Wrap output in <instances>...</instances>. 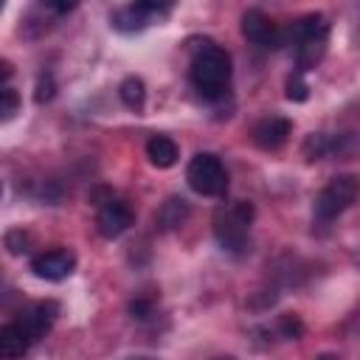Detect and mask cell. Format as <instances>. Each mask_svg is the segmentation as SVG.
Segmentation results:
<instances>
[{
    "mask_svg": "<svg viewBox=\"0 0 360 360\" xmlns=\"http://www.w3.org/2000/svg\"><path fill=\"white\" fill-rule=\"evenodd\" d=\"M231 82V56L225 48L214 42H202V48L191 59V84L202 98H222Z\"/></svg>",
    "mask_w": 360,
    "mask_h": 360,
    "instance_id": "6da1fadb",
    "label": "cell"
},
{
    "mask_svg": "<svg viewBox=\"0 0 360 360\" xmlns=\"http://www.w3.org/2000/svg\"><path fill=\"white\" fill-rule=\"evenodd\" d=\"M253 222V205L239 200V202H231V205H222L217 214H214V236L217 242L231 250V253H245L250 250V239H248V228Z\"/></svg>",
    "mask_w": 360,
    "mask_h": 360,
    "instance_id": "7a4b0ae2",
    "label": "cell"
},
{
    "mask_svg": "<svg viewBox=\"0 0 360 360\" xmlns=\"http://www.w3.org/2000/svg\"><path fill=\"white\" fill-rule=\"evenodd\" d=\"M186 180L202 197H222L225 188H228V172H225L222 160L217 155H211V152H197L188 160Z\"/></svg>",
    "mask_w": 360,
    "mask_h": 360,
    "instance_id": "3957f363",
    "label": "cell"
},
{
    "mask_svg": "<svg viewBox=\"0 0 360 360\" xmlns=\"http://www.w3.org/2000/svg\"><path fill=\"white\" fill-rule=\"evenodd\" d=\"M354 200H357V177L354 174H338L315 197V217L318 219H335Z\"/></svg>",
    "mask_w": 360,
    "mask_h": 360,
    "instance_id": "277c9868",
    "label": "cell"
},
{
    "mask_svg": "<svg viewBox=\"0 0 360 360\" xmlns=\"http://www.w3.org/2000/svg\"><path fill=\"white\" fill-rule=\"evenodd\" d=\"M163 14H169V6H160V3H129V6L115 8L110 14V22L121 34H135V31H143L149 22L160 20Z\"/></svg>",
    "mask_w": 360,
    "mask_h": 360,
    "instance_id": "5b68a950",
    "label": "cell"
},
{
    "mask_svg": "<svg viewBox=\"0 0 360 360\" xmlns=\"http://www.w3.org/2000/svg\"><path fill=\"white\" fill-rule=\"evenodd\" d=\"M73 270H76V256L65 248H53L31 259V273L42 281H65Z\"/></svg>",
    "mask_w": 360,
    "mask_h": 360,
    "instance_id": "8992f818",
    "label": "cell"
},
{
    "mask_svg": "<svg viewBox=\"0 0 360 360\" xmlns=\"http://www.w3.org/2000/svg\"><path fill=\"white\" fill-rule=\"evenodd\" d=\"M132 219H135V214H132V208L124 202V200H104L101 205H98V214H96V225H98V233L104 236V239H115V236H121L129 225H132Z\"/></svg>",
    "mask_w": 360,
    "mask_h": 360,
    "instance_id": "52a82bcc",
    "label": "cell"
},
{
    "mask_svg": "<svg viewBox=\"0 0 360 360\" xmlns=\"http://www.w3.org/2000/svg\"><path fill=\"white\" fill-rule=\"evenodd\" d=\"M56 315H59V304H56V301H39V304L28 307V309L17 318V326H20V332L25 335V340L34 343V340L45 338V332L53 326Z\"/></svg>",
    "mask_w": 360,
    "mask_h": 360,
    "instance_id": "ba28073f",
    "label": "cell"
},
{
    "mask_svg": "<svg viewBox=\"0 0 360 360\" xmlns=\"http://www.w3.org/2000/svg\"><path fill=\"white\" fill-rule=\"evenodd\" d=\"M242 34H245L253 45H259V48H278V45H281V31H278L276 22H273L264 11H259V8H248V11L242 14Z\"/></svg>",
    "mask_w": 360,
    "mask_h": 360,
    "instance_id": "9c48e42d",
    "label": "cell"
},
{
    "mask_svg": "<svg viewBox=\"0 0 360 360\" xmlns=\"http://www.w3.org/2000/svg\"><path fill=\"white\" fill-rule=\"evenodd\" d=\"M290 132H292V124H290L287 118H281V115H267V118H262V121L253 127V141H256V146H262V149H278V146L287 143Z\"/></svg>",
    "mask_w": 360,
    "mask_h": 360,
    "instance_id": "30bf717a",
    "label": "cell"
},
{
    "mask_svg": "<svg viewBox=\"0 0 360 360\" xmlns=\"http://www.w3.org/2000/svg\"><path fill=\"white\" fill-rule=\"evenodd\" d=\"M146 158H149V163L158 166V169H172V166L177 163V158H180V149H177V143H174L172 138H166V135H152V138L146 141Z\"/></svg>",
    "mask_w": 360,
    "mask_h": 360,
    "instance_id": "8fae6325",
    "label": "cell"
},
{
    "mask_svg": "<svg viewBox=\"0 0 360 360\" xmlns=\"http://www.w3.org/2000/svg\"><path fill=\"white\" fill-rule=\"evenodd\" d=\"M188 214H191V208L183 197H169L158 211V222H160L163 231H174L188 219Z\"/></svg>",
    "mask_w": 360,
    "mask_h": 360,
    "instance_id": "7c38bea8",
    "label": "cell"
},
{
    "mask_svg": "<svg viewBox=\"0 0 360 360\" xmlns=\"http://www.w3.org/2000/svg\"><path fill=\"white\" fill-rule=\"evenodd\" d=\"M28 349V340L25 335L20 332L17 323H8V326H0V360H14V357H22Z\"/></svg>",
    "mask_w": 360,
    "mask_h": 360,
    "instance_id": "4fadbf2b",
    "label": "cell"
},
{
    "mask_svg": "<svg viewBox=\"0 0 360 360\" xmlns=\"http://www.w3.org/2000/svg\"><path fill=\"white\" fill-rule=\"evenodd\" d=\"M295 37L298 42H307V39H323L326 42V34H329V22L323 14H307L304 20L295 22Z\"/></svg>",
    "mask_w": 360,
    "mask_h": 360,
    "instance_id": "5bb4252c",
    "label": "cell"
},
{
    "mask_svg": "<svg viewBox=\"0 0 360 360\" xmlns=\"http://www.w3.org/2000/svg\"><path fill=\"white\" fill-rule=\"evenodd\" d=\"M118 96H121V101H124L129 110H141L143 101H146V84H143V79L127 76V79L121 82V87H118Z\"/></svg>",
    "mask_w": 360,
    "mask_h": 360,
    "instance_id": "9a60e30c",
    "label": "cell"
},
{
    "mask_svg": "<svg viewBox=\"0 0 360 360\" xmlns=\"http://www.w3.org/2000/svg\"><path fill=\"white\" fill-rule=\"evenodd\" d=\"M20 112V93L11 87L0 90V121H11Z\"/></svg>",
    "mask_w": 360,
    "mask_h": 360,
    "instance_id": "2e32d148",
    "label": "cell"
},
{
    "mask_svg": "<svg viewBox=\"0 0 360 360\" xmlns=\"http://www.w3.org/2000/svg\"><path fill=\"white\" fill-rule=\"evenodd\" d=\"M6 248H8V253H14V256L28 253V250H31V233L22 231V228L8 231V233H6Z\"/></svg>",
    "mask_w": 360,
    "mask_h": 360,
    "instance_id": "e0dca14e",
    "label": "cell"
},
{
    "mask_svg": "<svg viewBox=\"0 0 360 360\" xmlns=\"http://www.w3.org/2000/svg\"><path fill=\"white\" fill-rule=\"evenodd\" d=\"M278 332L287 338V340H298L304 335V323L298 315H281L278 318Z\"/></svg>",
    "mask_w": 360,
    "mask_h": 360,
    "instance_id": "ac0fdd59",
    "label": "cell"
},
{
    "mask_svg": "<svg viewBox=\"0 0 360 360\" xmlns=\"http://www.w3.org/2000/svg\"><path fill=\"white\" fill-rule=\"evenodd\" d=\"M53 96H56V84H53V76H51V73H39V79H37V93H34L37 104H48Z\"/></svg>",
    "mask_w": 360,
    "mask_h": 360,
    "instance_id": "d6986e66",
    "label": "cell"
},
{
    "mask_svg": "<svg viewBox=\"0 0 360 360\" xmlns=\"http://www.w3.org/2000/svg\"><path fill=\"white\" fill-rule=\"evenodd\" d=\"M307 96H309V87H307L304 76L301 73H292L287 79V98L290 101H307Z\"/></svg>",
    "mask_w": 360,
    "mask_h": 360,
    "instance_id": "ffe728a7",
    "label": "cell"
},
{
    "mask_svg": "<svg viewBox=\"0 0 360 360\" xmlns=\"http://www.w3.org/2000/svg\"><path fill=\"white\" fill-rule=\"evenodd\" d=\"M149 312H152V301H146V298H135L132 304H129V315L132 318H149Z\"/></svg>",
    "mask_w": 360,
    "mask_h": 360,
    "instance_id": "44dd1931",
    "label": "cell"
},
{
    "mask_svg": "<svg viewBox=\"0 0 360 360\" xmlns=\"http://www.w3.org/2000/svg\"><path fill=\"white\" fill-rule=\"evenodd\" d=\"M14 76V68H11V62L8 59H0V90L6 87V82Z\"/></svg>",
    "mask_w": 360,
    "mask_h": 360,
    "instance_id": "7402d4cb",
    "label": "cell"
},
{
    "mask_svg": "<svg viewBox=\"0 0 360 360\" xmlns=\"http://www.w3.org/2000/svg\"><path fill=\"white\" fill-rule=\"evenodd\" d=\"M318 360H338V357H335V354H321Z\"/></svg>",
    "mask_w": 360,
    "mask_h": 360,
    "instance_id": "603a6c76",
    "label": "cell"
},
{
    "mask_svg": "<svg viewBox=\"0 0 360 360\" xmlns=\"http://www.w3.org/2000/svg\"><path fill=\"white\" fill-rule=\"evenodd\" d=\"M132 360H149V357H132Z\"/></svg>",
    "mask_w": 360,
    "mask_h": 360,
    "instance_id": "cb8c5ba5",
    "label": "cell"
},
{
    "mask_svg": "<svg viewBox=\"0 0 360 360\" xmlns=\"http://www.w3.org/2000/svg\"><path fill=\"white\" fill-rule=\"evenodd\" d=\"M217 360H233V357H217Z\"/></svg>",
    "mask_w": 360,
    "mask_h": 360,
    "instance_id": "d4e9b609",
    "label": "cell"
},
{
    "mask_svg": "<svg viewBox=\"0 0 360 360\" xmlns=\"http://www.w3.org/2000/svg\"><path fill=\"white\" fill-rule=\"evenodd\" d=\"M0 11H3V3H0Z\"/></svg>",
    "mask_w": 360,
    "mask_h": 360,
    "instance_id": "484cf974",
    "label": "cell"
}]
</instances>
